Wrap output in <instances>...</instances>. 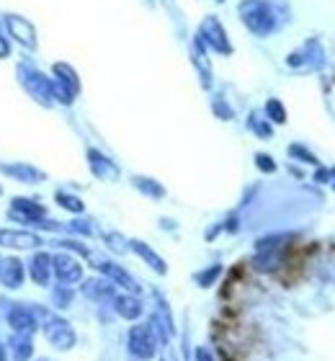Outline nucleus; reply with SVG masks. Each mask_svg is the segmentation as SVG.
Returning a JSON list of instances; mask_svg holds the SVG:
<instances>
[{
    "label": "nucleus",
    "instance_id": "c756f323",
    "mask_svg": "<svg viewBox=\"0 0 335 361\" xmlns=\"http://www.w3.org/2000/svg\"><path fill=\"white\" fill-rule=\"evenodd\" d=\"M106 243H109V248L116 250V253H127L129 250V240H124L119 233H109L106 235Z\"/></svg>",
    "mask_w": 335,
    "mask_h": 361
},
{
    "label": "nucleus",
    "instance_id": "72a5a7b5",
    "mask_svg": "<svg viewBox=\"0 0 335 361\" xmlns=\"http://www.w3.org/2000/svg\"><path fill=\"white\" fill-rule=\"evenodd\" d=\"M57 245H62V248H73L75 253H80V256H88V248H85V245H80V243H73V240H57Z\"/></svg>",
    "mask_w": 335,
    "mask_h": 361
},
{
    "label": "nucleus",
    "instance_id": "cd10ccee",
    "mask_svg": "<svg viewBox=\"0 0 335 361\" xmlns=\"http://www.w3.org/2000/svg\"><path fill=\"white\" fill-rule=\"evenodd\" d=\"M289 155H291V158H299L302 163H310V166H317V163H320V160L315 158V155L307 150V147H302V145H291Z\"/></svg>",
    "mask_w": 335,
    "mask_h": 361
},
{
    "label": "nucleus",
    "instance_id": "f3484780",
    "mask_svg": "<svg viewBox=\"0 0 335 361\" xmlns=\"http://www.w3.org/2000/svg\"><path fill=\"white\" fill-rule=\"evenodd\" d=\"M0 171H3L6 176H11V178L21 180V183H42V180L47 178L39 168L29 166V163H13V166L3 163V166H0Z\"/></svg>",
    "mask_w": 335,
    "mask_h": 361
},
{
    "label": "nucleus",
    "instance_id": "5701e85b",
    "mask_svg": "<svg viewBox=\"0 0 335 361\" xmlns=\"http://www.w3.org/2000/svg\"><path fill=\"white\" fill-rule=\"evenodd\" d=\"M191 54H194L196 68H199V73H201V83H204V88H209V85H212V68H209V62H207V47L201 44L199 37L194 39V49H191Z\"/></svg>",
    "mask_w": 335,
    "mask_h": 361
},
{
    "label": "nucleus",
    "instance_id": "9d476101",
    "mask_svg": "<svg viewBox=\"0 0 335 361\" xmlns=\"http://www.w3.org/2000/svg\"><path fill=\"white\" fill-rule=\"evenodd\" d=\"M6 26H8V31H11V37H13L18 44L26 47V49H37V29H34V23L26 21V18L18 13H8Z\"/></svg>",
    "mask_w": 335,
    "mask_h": 361
},
{
    "label": "nucleus",
    "instance_id": "9b49d317",
    "mask_svg": "<svg viewBox=\"0 0 335 361\" xmlns=\"http://www.w3.org/2000/svg\"><path fill=\"white\" fill-rule=\"evenodd\" d=\"M98 271L104 274L114 286H121V289H127L129 294H137L140 292V284H137V279L129 274L127 269H121L119 264H111V261H98Z\"/></svg>",
    "mask_w": 335,
    "mask_h": 361
},
{
    "label": "nucleus",
    "instance_id": "ddd939ff",
    "mask_svg": "<svg viewBox=\"0 0 335 361\" xmlns=\"http://www.w3.org/2000/svg\"><path fill=\"white\" fill-rule=\"evenodd\" d=\"M8 325H11V331L13 333H29V336H34L39 323H37V315L31 312V307L16 305V307L8 312Z\"/></svg>",
    "mask_w": 335,
    "mask_h": 361
},
{
    "label": "nucleus",
    "instance_id": "412c9836",
    "mask_svg": "<svg viewBox=\"0 0 335 361\" xmlns=\"http://www.w3.org/2000/svg\"><path fill=\"white\" fill-rule=\"evenodd\" d=\"M114 310L119 312L124 320H137V317L142 315V300L137 297V294H116L114 297Z\"/></svg>",
    "mask_w": 335,
    "mask_h": 361
},
{
    "label": "nucleus",
    "instance_id": "1a4fd4ad",
    "mask_svg": "<svg viewBox=\"0 0 335 361\" xmlns=\"http://www.w3.org/2000/svg\"><path fill=\"white\" fill-rule=\"evenodd\" d=\"M52 271L57 281L65 286H73L78 284L83 279V266L78 258H73L70 253H54L52 256Z\"/></svg>",
    "mask_w": 335,
    "mask_h": 361
},
{
    "label": "nucleus",
    "instance_id": "20e7f679",
    "mask_svg": "<svg viewBox=\"0 0 335 361\" xmlns=\"http://www.w3.org/2000/svg\"><path fill=\"white\" fill-rule=\"evenodd\" d=\"M129 354L137 356L142 361H150L155 359V354L160 351V341H157L155 331H152V325L150 323H140V325H132L129 328Z\"/></svg>",
    "mask_w": 335,
    "mask_h": 361
},
{
    "label": "nucleus",
    "instance_id": "a19ab883",
    "mask_svg": "<svg viewBox=\"0 0 335 361\" xmlns=\"http://www.w3.org/2000/svg\"><path fill=\"white\" fill-rule=\"evenodd\" d=\"M163 361H176V356H171V354H168V356H163Z\"/></svg>",
    "mask_w": 335,
    "mask_h": 361
},
{
    "label": "nucleus",
    "instance_id": "4c0bfd02",
    "mask_svg": "<svg viewBox=\"0 0 335 361\" xmlns=\"http://www.w3.org/2000/svg\"><path fill=\"white\" fill-rule=\"evenodd\" d=\"M196 361H214V359H212V354H209L207 348H199L196 351Z\"/></svg>",
    "mask_w": 335,
    "mask_h": 361
},
{
    "label": "nucleus",
    "instance_id": "ea45409f",
    "mask_svg": "<svg viewBox=\"0 0 335 361\" xmlns=\"http://www.w3.org/2000/svg\"><path fill=\"white\" fill-rule=\"evenodd\" d=\"M0 361H6V348L0 346Z\"/></svg>",
    "mask_w": 335,
    "mask_h": 361
},
{
    "label": "nucleus",
    "instance_id": "2eb2a0df",
    "mask_svg": "<svg viewBox=\"0 0 335 361\" xmlns=\"http://www.w3.org/2000/svg\"><path fill=\"white\" fill-rule=\"evenodd\" d=\"M88 166L93 171V176L101 180H116L119 178V168L114 166V160H109L104 152L88 150Z\"/></svg>",
    "mask_w": 335,
    "mask_h": 361
},
{
    "label": "nucleus",
    "instance_id": "6ab92c4d",
    "mask_svg": "<svg viewBox=\"0 0 335 361\" xmlns=\"http://www.w3.org/2000/svg\"><path fill=\"white\" fill-rule=\"evenodd\" d=\"M29 276L34 284L47 286L49 276H52V256L49 253H37V256L29 261Z\"/></svg>",
    "mask_w": 335,
    "mask_h": 361
},
{
    "label": "nucleus",
    "instance_id": "dca6fc26",
    "mask_svg": "<svg viewBox=\"0 0 335 361\" xmlns=\"http://www.w3.org/2000/svg\"><path fill=\"white\" fill-rule=\"evenodd\" d=\"M0 284L8 289H18L23 284V261L21 258H3L0 261Z\"/></svg>",
    "mask_w": 335,
    "mask_h": 361
},
{
    "label": "nucleus",
    "instance_id": "4468645a",
    "mask_svg": "<svg viewBox=\"0 0 335 361\" xmlns=\"http://www.w3.org/2000/svg\"><path fill=\"white\" fill-rule=\"evenodd\" d=\"M83 294L93 302H114L116 297V286L109 281V279H88L85 284H83Z\"/></svg>",
    "mask_w": 335,
    "mask_h": 361
},
{
    "label": "nucleus",
    "instance_id": "a878e982",
    "mask_svg": "<svg viewBox=\"0 0 335 361\" xmlns=\"http://www.w3.org/2000/svg\"><path fill=\"white\" fill-rule=\"evenodd\" d=\"M248 127L253 129L258 137H263V140H268V137L274 135V127H271L266 119H261V114H258V111L250 114V119H248Z\"/></svg>",
    "mask_w": 335,
    "mask_h": 361
},
{
    "label": "nucleus",
    "instance_id": "f257e3e1",
    "mask_svg": "<svg viewBox=\"0 0 335 361\" xmlns=\"http://www.w3.org/2000/svg\"><path fill=\"white\" fill-rule=\"evenodd\" d=\"M238 13L245 29L255 37H268L279 29V3L274 0H243Z\"/></svg>",
    "mask_w": 335,
    "mask_h": 361
},
{
    "label": "nucleus",
    "instance_id": "423d86ee",
    "mask_svg": "<svg viewBox=\"0 0 335 361\" xmlns=\"http://www.w3.org/2000/svg\"><path fill=\"white\" fill-rule=\"evenodd\" d=\"M8 217L21 222V225H39V227H49V230H57V225L47 222V209L39 202H31V199H13L11 209H8Z\"/></svg>",
    "mask_w": 335,
    "mask_h": 361
},
{
    "label": "nucleus",
    "instance_id": "7ed1b4c3",
    "mask_svg": "<svg viewBox=\"0 0 335 361\" xmlns=\"http://www.w3.org/2000/svg\"><path fill=\"white\" fill-rule=\"evenodd\" d=\"M16 75H18V83L26 88V93H29L34 101H39L42 106H52L54 104L52 78L42 75L37 68H29V65H18Z\"/></svg>",
    "mask_w": 335,
    "mask_h": 361
},
{
    "label": "nucleus",
    "instance_id": "4be33fe9",
    "mask_svg": "<svg viewBox=\"0 0 335 361\" xmlns=\"http://www.w3.org/2000/svg\"><path fill=\"white\" fill-rule=\"evenodd\" d=\"M8 346H11L13 361H29L31 354H34V341H31L29 333H13Z\"/></svg>",
    "mask_w": 335,
    "mask_h": 361
},
{
    "label": "nucleus",
    "instance_id": "393cba45",
    "mask_svg": "<svg viewBox=\"0 0 335 361\" xmlns=\"http://www.w3.org/2000/svg\"><path fill=\"white\" fill-rule=\"evenodd\" d=\"M263 114H266V119H271L274 124H284V121H286V109H284V104L279 98H268Z\"/></svg>",
    "mask_w": 335,
    "mask_h": 361
},
{
    "label": "nucleus",
    "instance_id": "b1692460",
    "mask_svg": "<svg viewBox=\"0 0 335 361\" xmlns=\"http://www.w3.org/2000/svg\"><path fill=\"white\" fill-rule=\"evenodd\" d=\"M134 186L140 188L142 194L145 196H150V199H163L165 196V188L157 183V180H152V178H145V176H134Z\"/></svg>",
    "mask_w": 335,
    "mask_h": 361
},
{
    "label": "nucleus",
    "instance_id": "7c9ffc66",
    "mask_svg": "<svg viewBox=\"0 0 335 361\" xmlns=\"http://www.w3.org/2000/svg\"><path fill=\"white\" fill-rule=\"evenodd\" d=\"M255 166L261 168L263 173H274V171H276L274 158H271V155H266V152H258V155H255Z\"/></svg>",
    "mask_w": 335,
    "mask_h": 361
},
{
    "label": "nucleus",
    "instance_id": "37998d69",
    "mask_svg": "<svg viewBox=\"0 0 335 361\" xmlns=\"http://www.w3.org/2000/svg\"><path fill=\"white\" fill-rule=\"evenodd\" d=\"M39 361H47V359H39Z\"/></svg>",
    "mask_w": 335,
    "mask_h": 361
},
{
    "label": "nucleus",
    "instance_id": "c03bdc74",
    "mask_svg": "<svg viewBox=\"0 0 335 361\" xmlns=\"http://www.w3.org/2000/svg\"><path fill=\"white\" fill-rule=\"evenodd\" d=\"M0 194H3V188H0Z\"/></svg>",
    "mask_w": 335,
    "mask_h": 361
},
{
    "label": "nucleus",
    "instance_id": "aec40b11",
    "mask_svg": "<svg viewBox=\"0 0 335 361\" xmlns=\"http://www.w3.org/2000/svg\"><path fill=\"white\" fill-rule=\"evenodd\" d=\"M129 250H134V253H137V256H140L142 261L150 266V269L155 271V274H160V276H163V274H168V266H165V261L157 256L155 250L150 248L145 240H129Z\"/></svg>",
    "mask_w": 335,
    "mask_h": 361
},
{
    "label": "nucleus",
    "instance_id": "a211bd4d",
    "mask_svg": "<svg viewBox=\"0 0 335 361\" xmlns=\"http://www.w3.org/2000/svg\"><path fill=\"white\" fill-rule=\"evenodd\" d=\"M52 80L57 85H62L65 90H70L73 96H78L80 93V78H78V73H75L67 62H54V68H52Z\"/></svg>",
    "mask_w": 335,
    "mask_h": 361
},
{
    "label": "nucleus",
    "instance_id": "39448f33",
    "mask_svg": "<svg viewBox=\"0 0 335 361\" xmlns=\"http://www.w3.org/2000/svg\"><path fill=\"white\" fill-rule=\"evenodd\" d=\"M286 65L297 73H312V70H320L325 65V49L317 39H310L305 44L294 49V52L286 57Z\"/></svg>",
    "mask_w": 335,
    "mask_h": 361
},
{
    "label": "nucleus",
    "instance_id": "58836bf2",
    "mask_svg": "<svg viewBox=\"0 0 335 361\" xmlns=\"http://www.w3.org/2000/svg\"><path fill=\"white\" fill-rule=\"evenodd\" d=\"M328 183L335 188V168H330V176H328Z\"/></svg>",
    "mask_w": 335,
    "mask_h": 361
},
{
    "label": "nucleus",
    "instance_id": "e433bc0d",
    "mask_svg": "<svg viewBox=\"0 0 335 361\" xmlns=\"http://www.w3.org/2000/svg\"><path fill=\"white\" fill-rule=\"evenodd\" d=\"M328 176H330V168H320V171L315 173V180H317V183H328Z\"/></svg>",
    "mask_w": 335,
    "mask_h": 361
},
{
    "label": "nucleus",
    "instance_id": "79ce46f5",
    "mask_svg": "<svg viewBox=\"0 0 335 361\" xmlns=\"http://www.w3.org/2000/svg\"><path fill=\"white\" fill-rule=\"evenodd\" d=\"M217 3H224V0H217Z\"/></svg>",
    "mask_w": 335,
    "mask_h": 361
},
{
    "label": "nucleus",
    "instance_id": "c85d7f7f",
    "mask_svg": "<svg viewBox=\"0 0 335 361\" xmlns=\"http://www.w3.org/2000/svg\"><path fill=\"white\" fill-rule=\"evenodd\" d=\"M219 274H222V266L217 264V266H212V269L196 274V281H199V286H212V284H214V279L219 276Z\"/></svg>",
    "mask_w": 335,
    "mask_h": 361
},
{
    "label": "nucleus",
    "instance_id": "f8f14e48",
    "mask_svg": "<svg viewBox=\"0 0 335 361\" xmlns=\"http://www.w3.org/2000/svg\"><path fill=\"white\" fill-rule=\"evenodd\" d=\"M0 245L6 248H18V250H31L42 245V238L29 230H0Z\"/></svg>",
    "mask_w": 335,
    "mask_h": 361
},
{
    "label": "nucleus",
    "instance_id": "473e14b6",
    "mask_svg": "<svg viewBox=\"0 0 335 361\" xmlns=\"http://www.w3.org/2000/svg\"><path fill=\"white\" fill-rule=\"evenodd\" d=\"M214 114H217V116H222V119H232V109L224 104L222 98H217V101H214Z\"/></svg>",
    "mask_w": 335,
    "mask_h": 361
},
{
    "label": "nucleus",
    "instance_id": "f03ea898",
    "mask_svg": "<svg viewBox=\"0 0 335 361\" xmlns=\"http://www.w3.org/2000/svg\"><path fill=\"white\" fill-rule=\"evenodd\" d=\"M286 245H289V238L286 235H271V238H263V240L255 243V256L253 266L263 274H271L279 266L284 264V253H286Z\"/></svg>",
    "mask_w": 335,
    "mask_h": 361
},
{
    "label": "nucleus",
    "instance_id": "6e6552de",
    "mask_svg": "<svg viewBox=\"0 0 335 361\" xmlns=\"http://www.w3.org/2000/svg\"><path fill=\"white\" fill-rule=\"evenodd\" d=\"M44 336L57 351H70L75 346V341H78L75 338L73 325L67 323L65 317L47 315V312H44Z\"/></svg>",
    "mask_w": 335,
    "mask_h": 361
},
{
    "label": "nucleus",
    "instance_id": "f704fd0d",
    "mask_svg": "<svg viewBox=\"0 0 335 361\" xmlns=\"http://www.w3.org/2000/svg\"><path fill=\"white\" fill-rule=\"evenodd\" d=\"M54 300H57V307H70L73 294H70V292H57V294H54Z\"/></svg>",
    "mask_w": 335,
    "mask_h": 361
},
{
    "label": "nucleus",
    "instance_id": "bb28decb",
    "mask_svg": "<svg viewBox=\"0 0 335 361\" xmlns=\"http://www.w3.org/2000/svg\"><path fill=\"white\" fill-rule=\"evenodd\" d=\"M57 204H60L62 209L73 212V214H80L83 209H85V204L78 199V196L73 194H65V191H57Z\"/></svg>",
    "mask_w": 335,
    "mask_h": 361
},
{
    "label": "nucleus",
    "instance_id": "2f4dec72",
    "mask_svg": "<svg viewBox=\"0 0 335 361\" xmlns=\"http://www.w3.org/2000/svg\"><path fill=\"white\" fill-rule=\"evenodd\" d=\"M70 230H73V233H80V235L96 233V227L90 225V219H75V222H70Z\"/></svg>",
    "mask_w": 335,
    "mask_h": 361
},
{
    "label": "nucleus",
    "instance_id": "0eeeda50",
    "mask_svg": "<svg viewBox=\"0 0 335 361\" xmlns=\"http://www.w3.org/2000/svg\"><path fill=\"white\" fill-rule=\"evenodd\" d=\"M196 37L201 39V44L209 47V49H214V52L232 54V44H230V39H227V31H224L222 21H219L217 16H207V18L201 21Z\"/></svg>",
    "mask_w": 335,
    "mask_h": 361
},
{
    "label": "nucleus",
    "instance_id": "c9c22d12",
    "mask_svg": "<svg viewBox=\"0 0 335 361\" xmlns=\"http://www.w3.org/2000/svg\"><path fill=\"white\" fill-rule=\"evenodd\" d=\"M8 54H11V42H8V39L0 34V60H6Z\"/></svg>",
    "mask_w": 335,
    "mask_h": 361
},
{
    "label": "nucleus",
    "instance_id": "a18cd8bd",
    "mask_svg": "<svg viewBox=\"0 0 335 361\" xmlns=\"http://www.w3.org/2000/svg\"><path fill=\"white\" fill-rule=\"evenodd\" d=\"M0 261H3V258H0Z\"/></svg>",
    "mask_w": 335,
    "mask_h": 361
}]
</instances>
